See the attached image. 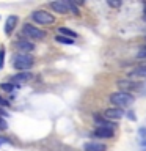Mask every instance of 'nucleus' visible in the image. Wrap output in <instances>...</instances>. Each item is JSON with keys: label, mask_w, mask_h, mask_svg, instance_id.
Here are the masks:
<instances>
[{"label": "nucleus", "mask_w": 146, "mask_h": 151, "mask_svg": "<svg viewBox=\"0 0 146 151\" xmlns=\"http://www.w3.org/2000/svg\"><path fill=\"white\" fill-rule=\"evenodd\" d=\"M3 60H5V49L0 47V69L3 68Z\"/></svg>", "instance_id": "aec40b11"}, {"label": "nucleus", "mask_w": 146, "mask_h": 151, "mask_svg": "<svg viewBox=\"0 0 146 151\" xmlns=\"http://www.w3.org/2000/svg\"><path fill=\"white\" fill-rule=\"evenodd\" d=\"M50 8L54 9L55 13H60V14H66L69 13V0H55V2L50 3Z\"/></svg>", "instance_id": "39448f33"}, {"label": "nucleus", "mask_w": 146, "mask_h": 151, "mask_svg": "<svg viewBox=\"0 0 146 151\" xmlns=\"http://www.w3.org/2000/svg\"><path fill=\"white\" fill-rule=\"evenodd\" d=\"M85 151H107V146L104 143H97V142H88L83 145Z\"/></svg>", "instance_id": "9b49d317"}, {"label": "nucleus", "mask_w": 146, "mask_h": 151, "mask_svg": "<svg viewBox=\"0 0 146 151\" xmlns=\"http://www.w3.org/2000/svg\"><path fill=\"white\" fill-rule=\"evenodd\" d=\"M17 25V17L16 16H9L5 22V33L6 35H11V32L14 30V27Z\"/></svg>", "instance_id": "ddd939ff"}, {"label": "nucleus", "mask_w": 146, "mask_h": 151, "mask_svg": "<svg viewBox=\"0 0 146 151\" xmlns=\"http://www.w3.org/2000/svg\"><path fill=\"white\" fill-rule=\"evenodd\" d=\"M30 79H31V73H17V74H14L13 77H11V82L19 87V83L28 82Z\"/></svg>", "instance_id": "1a4fd4ad"}, {"label": "nucleus", "mask_w": 146, "mask_h": 151, "mask_svg": "<svg viewBox=\"0 0 146 151\" xmlns=\"http://www.w3.org/2000/svg\"><path fill=\"white\" fill-rule=\"evenodd\" d=\"M16 49L21 50V52H31L33 49H35V44L27 40H19L16 42Z\"/></svg>", "instance_id": "9d476101"}, {"label": "nucleus", "mask_w": 146, "mask_h": 151, "mask_svg": "<svg viewBox=\"0 0 146 151\" xmlns=\"http://www.w3.org/2000/svg\"><path fill=\"white\" fill-rule=\"evenodd\" d=\"M94 121H96V124H97V127H107V129H115L116 127V124L113 121H110V120H107L105 116H99V115H96L94 116Z\"/></svg>", "instance_id": "6e6552de"}, {"label": "nucleus", "mask_w": 146, "mask_h": 151, "mask_svg": "<svg viewBox=\"0 0 146 151\" xmlns=\"http://www.w3.org/2000/svg\"><path fill=\"white\" fill-rule=\"evenodd\" d=\"M118 87L126 90V93H127V91H130V90H138L140 82H134V80H130V79H122V80H118Z\"/></svg>", "instance_id": "423d86ee"}, {"label": "nucleus", "mask_w": 146, "mask_h": 151, "mask_svg": "<svg viewBox=\"0 0 146 151\" xmlns=\"http://www.w3.org/2000/svg\"><path fill=\"white\" fill-rule=\"evenodd\" d=\"M13 66L19 71L30 69L33 66V57L28 54H16L13 57Z\"/></svg>", "instance_id": "f03ea898"}, {"label": "nucleus", "mask_w": 146, "mask_h": 151, "mask_svg": "<svg viewBox=\"0 0 146 151\" xmlns=\"http://www.w3.org/2000/svg\"><path fill=\"white\" fill-rule=\"evenodd\" d=\"M22 33L27 38H33V40H42V38L46 36V32H42V30H39V28L30 25V24H25V25H24Z\"/></svg>", "instance_id": "20e7f679"}, {"label": "nucleus", "mask_w": 146, "mask_h": 151, "mask_svg": "<svg viewBox=\"0 0 146 151\" xmlns=\"http://www.w3.org/2000/svg\"><path fill=\"white\" fill-rule=\"evenodd\" d=\"M3 140H5V142H6V139H5V137H0V143H2V142H3Z\"/></svg>", "instance_id": "a878e982"}, {"label": "nucleus", "mask_w": 146, "mask_h": 151, "mask_svg": "<svg viewBox=\"0 0 146 151\" xmlns=\"http://www.w3.org/2000/svg\"><path fill=\"white\" fill-rule=\"evenodd\" d=\"M137 58H140V60H141V58H146V46L140 49V52L137 54Z\"/></svg>", "instance_id": "a211bd4d"}, {"label": "nucleus", "mask_w": 146, "mask_h": 151, "mask_svg": "<svg viewBox=\"0 0 146 151\" xmlns=\"http://www.w3.org/2000/svg\"><path fill=\"white\" fill-rule=\"evenodd\" d=\"M55 41L61 42V44H72V42H74L72 38H68V36H64V35H57L55 36Z\"/></svg>", "instance_id": "2eb2a0df"}, {"label": "nucleus", "mask_w": 146, "mask_h": 151, "mask_svg": "<svg viewBox=\"0 0 146 151\" xmlns=\"http://www.w3.org/2000/svg\"><path fill=\"white\" fill-rule=\"evenodd\" d=\"M127 76H129V79L130 77H146V66H140V68L132 69Z\"/></svg>", "instance_id": "4468645a"}, {"label": "nucleus", "mask_w": 146, "mask_h": 151, "mask_svg": "<svg viewBox=\"0 0 146 151\" xmlns=\"http://www.w3.org/2000/svg\"><path fill=\"white\" fill-rule=\"evenodd\" d=\"M143 21H146V3H145V13H143Z\"/></svg>", "instance_id": "393cba45"}, {"label": "nucleus", "mask_w": 146, "mask_h": 151, "mask_svg": "<svg viewBox=\"0 0 146 151\" xmlns=\"http://www.w3.org/2000/svg\"><path fill=\"white\" fill-rule=\"evenodd\" d=\"M0 88H2L3 90V91H13V90L14 88H19L17 87V85H14V83H2V85H0Z\"/></svg>", "instance_id": "f3484780"}, {"label": "nucleus", "mask_w": 146, "mask_h": 151, "mask_svg": "<svg viewBox=\"0 0 146 151\" xmlns=\"http://www.w3.org/2000/svg\"><path fill=\"white\" fill-rule=\"evenodd\" d=\"M60 33H61V35H64V36H71V38L77 36V33L72 32V30H69V28H66V27H60Z\"/></svg>", "instance_id": "dca6fc26"}, {"label": "nucleus", "mask_w": 146, "mask_h": 151, "mask_svg": "<svg viewBox=\"0 0 146 151\" xmlns=\"http://www.w3.org/2000/svg\"><path fill=\"white\" fill-rule=\"evenodd\" d=\"M127 118H129V120H132V121L137 120V116L134 115V112H127Z\"/></svg>", "instance_id": "5701e85b"}, {"label": "nucleus", "mask_w": 146, "mask_h": 151, "mask_svg": "<svg viewBox=\"0 0 146 151\" xmlns=\"http://www.w3.org/2000/svg\"><path fill=\"white\" fill-rule=\"evenodd\" d=\"M0 106H2V107H9V102L6 101V99H3L2 96H0Z\"/></svg>", "instance_id": "412c9836"}, {"label": "nucleus", "mask_w": 146, "mask_h": 151, "mask_svg": "<svg viewBox=\"0 0 146 151\" xmlns=\"http://www.w3.org/2000/svg\"><path fill=\"white\" fill-rule=\"evenodd\" d=\"M31 17H33V21H35L36 24H41V25H50V24H54L55 22V17L52 16L50 13H47V11H35L31 14Z\"/></svg>", "instance_id": "7ed1b4c3"}, {"label": "nucleus", "mask_w": 146, "mask_h": 151, "mask_svg": "<svg viewBox=\"0 0 146 151\" xmlns=\"http://www.w3.org/2000/svg\"><path fill=\"white\" fill-rule=\"evenodd\" d=\"M6 127H8V124H6V121H5L3 118L0 116V129H6Z\"/></svg>", "instance_id": "4be33fe9"}, {"label": "nucleus", "mask_w": 146, "mask_h": 151, "mask_svg": "<svg viewBox=\"0 0 146 151\" xmlns=\"http://www.w3.org/2000/svg\"><path fill=\"white\" fill-rule=\"evenodd\" d=\"M110 102L113 106H116L118 109L127 107L134 102V96L130 93H126V91H115L110 94Z\"/></svg>", "instance_id": "f257e3e1"}, {"label": "nucleus", "mask_w": 146, "mask_h": 151, "mask_svg": "<svg viewBox=\"0 0 146 151\" xmlns=\"http://www.w3.org/2000/svg\"><path fill=\"white\" fill-rule=\"evenodd\" d=\"M122 113H124V112H122L121 109L112 107V109H107V110L104 112L102 115L105 116L107 120H110V121H112V120H121V118H122Z\"/></svg>", "instance_id": "0eeeda50"}, {"label": "nucleus", "mask_w": 146, "mask_h": 151, "mask_svg": "<svg viewBox=\"0 0 146 151\" xmlns=\"http://www.w3.org/2000/svg\"><path fill=\"white\" fill-rule=\"evenodd\" d=\"M107 3L110 5L112 8H120V6H121V2H120V0H118V2H116V0H108Z\"/></svg>", "instance_id": "6ab92c4d"}, {"label": "nucleus", "mask_w": 146, "mask_h": 151, "mask_svg": "<svg viewBox=\"0 0 146 151\" xmlns=\"http://www.w3.org/2000/svg\"><path fill=\"white\" fill-rule=\"evenodd\" d=\"M3 115H6V110H5V107L0 106V116H3Z\"/></svg>", "instance_id": "b1692460"}, {"label": "nucleus", "mask_w": 146, "mask_h": 151, "mask_svg": "<svg viewBox=\"0 0 146 151\" xmlns=\"http://www.w3.org/2000/svg\"><path fill=\"white\" fill-rule=\"evenodd\" d=\"M94 135L101 137V139H112V137H113V129H107V127H96V129H94Z\"/></svg>", "instance_id": "f8f14e48"}]
</instances>
